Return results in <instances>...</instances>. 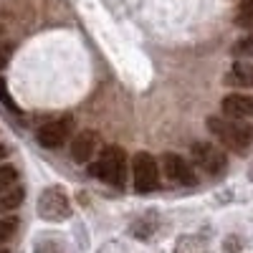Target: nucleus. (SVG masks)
Listing matches in <instances>:
<instances>
[{
    "mask_svg": "<svg viewBox=\"0 0 253 253\" xmlns=\"http://www.w3.org/2000/svg\"><path fill=\"white\" fill-rule=\"evenodd\" d=\"M132 182L137 193H152L160 182L157 162L150 152H137L132 160Z\"/></svg>",
    "mask_w": 253,
    "mask_h": 253,
    "instance_id": "4",
    "label": "nucleus"
},
{
    "mask_svg": "<svg viewBox=\"0 0 253 253\" xmlns=\"http://www.w3.org/2000/svg\"><path fill=\"white\" fill-rule=\"evenodd\" d=\"M71 126H74L71 117H61L56 122H48L46 126L38 129V142L43 144L46 150H58V147L66 144V139L71 137Z\"/></svg>",
    "mask_w": 253,
    "mask_h": 253,
    "instance_id": "6",
    "label": "nucleus"
},
{
    "mask_svg": "<svg viewBox=\"0 0 253 253\" xmlns=\"http://www.w3.org/2000/svg\"><path fill=\"white\" fill-rule=\"evenodd\" d=\"M23 187H13V190H5V193H0V213H10L15 210L20 203H23Z\"/></svg>",
    "mask_w": 253,
    "mask_h": 253,
    "instance_id": "11",
    "label": "nucleus"
},
{
    "mask_svg": "<svg viewBox=\"0 0 253 253\" xmlns=\"http://www.w3.org/2000/svg\"><path fill=\"white\" fill-rule=\"evenodd\" d=\"M5 63H8V48H5V46H0V71L5 69Z\"/></svg>",
    "mask_w": 253,
    "mask_h": 253,
    "instance_id": "18",
    "label": "nucleus"
},
{
    "mask_svg": "<svg viewBox=\"0 0 253 253\" xmlns=\"http://www.w3.org/2000/svg\"><path fill=\"white\" fill-rule=\"evenodd\" d=\"M15 228H18V223H15V220H10V218H0V246H3L5 241H10V238H13Z\"/></svg>",
    "mask_w": 253,
    "mask_h": 253,
    "instance_id": "14",
    "label": "nucleus"
},
{
    "mask_svg": "<svg viewBox=\"0 0 253 253\" xmlns=\"http://www.w3.org/2000/svg\"><path fill=\"white\" fill-rule=\"evenodd\" d=\"M36 253H61V248L51 241H43V243H38L36 246Z\"/></svg>",
    "mask_w": 253,
    "mask_h": 253,
    "instance_id": "17",
    "label": "nucleus"
},
{
    "mask_svg": "<svg viewBox=\"0 0 253 253\" xmlns=\"http://www.w3.org/2000/svg\"><path fill=\"white\" fill-rule=\"evenodd\" d=\"M99 157V134L86 129V132H79L71 139V160L84 165V162H94Z\"/></svg>",
    "mask_w": 253,
    "mask_h": 253,
    "instance_id": "7",
    "label": "nucleus"
},
{
    "mask_svg": "<svg viewBox=\"0 0 253 253\" xmlns=\"http://www.w3.org/2000/svg\"><path fill=\"white\" fill-rule=\"evenodd\" d=\"M0 253H5V251H3V248H0Z\"/></svg>",
    "mask_w": 253,
    "mask_h": 253,
    "instance_id": "22",
    "label": "nucleus"
},
{
    "mask_svg": "<svg viewBox=\"0 0 253 253\" xmlns=\"http://www.w3.org/2000/svg\"><path fill=\"white\" fill-rule=\"evenodd\" d=\"M193 160L198 162L200 170H205L208 175H220L228 165V157L220 147H215L213 142H195L193 150H190Z\"/></svg>",
    "mask_w": 253,
    "mask_h": 253,
    "instance_id": "5",
    "label": "nucleus"
},
{
    "mask_svg": "<svg viewBox=\"0 0 253 253\" xmlns=\"http://www.w3.org/2000/svg\"><path fill=\"white\" fill-rule=\"evenodd\" d=\"M0 33H3V26H0Z\"/></svg>",
    "mask_w": 253,
    "mask_h": 253,
    "instance_id": "21",
    "label": "nucleus"
},
{
    "mask_svg": "<svg viewBox=\"0 0 253 253\" xmlns=\"http://www.w3.org/2000/svg\"><path fill=\"white\" fill-rule=\"evenodd\" d=\"M38 215L43 220H51V223H61L71 215V203H69V195L66 190L58 187V185H51L46 187L38 198Z\"/></svg>",
    "mask_w": 253,
    "mask_h": 253,
    "instance_id": "3",
    "label": "nucleus"
},
{
    "mask_svg": "<svg viewBox=\"0 0 253 253\" xmlns=\"http://www.w3.org/2000/svg\"><path fill=\"white\" fill-rule=\"evenodd\" d=\"M205 126L230 150H246L253 144V124L233 117H208Z\"/></svg>",
    "mask_w": 253,
    "mask_h": 253,
    "instance_id": "1",
    "label": "nucleus"
},
{
    "mask_svg": "<svg viewBox=\"0 0 253 253\" xmlns=\"http://www.w3.org/2000/svg\"><path fill=\"white\" fill-rule=\"evenodd\" d=\"M162 167H165V175L170 177L177 185H195V175H193V167L190 162L175 152H167L162 155Z\"/></svg>",
    "mask_w": 253,
    "mask_h": 253,
    "instance_id": "8",
    "label": "nucleus"
},
{
    "mask_svg": "<svg viewBox=\"0 0 253 253\" xmlns=\"http://www.w3.org/2000/svg\"><path fill=\"white\" fill-rule=\"evenodd\" d=\"M220 109L225 117H233V119H246L253 117V96L246 94H228L220 104Z\"/></svg>",
    "mask_w": 253,
    "mask_h": 253,
    "instance_id": "9",
    "label": "nucleus"
},
{
    "mask_svg": "<svg viewBox=\"0 0 253 253\" xmlns=\"http://www.w3.org/2000/svg\"><path fill=\"white\" fill-rule=\"evenodd\" d=\"M236 56H253V33H248L246 38H241L238 43L233 46Z\"/></svg>",
    "mask_w": 253,
    "mask_h": 253,
    "instance_id": "16",
    "label": "nucleus"
},
{
    "mask_svg": "<svg viewBox=\"0 0 253 253\" xmlns=\"http://www.w3.org/2000/svg\"><path fill=\"white\" fill-rule=\"evenodd\" d=\"M5 155H8V147H5V144H0V160H3Z\"/></svg>",
    "mask_w": 253,
    "mask_h": 253,
    "instance_id": "19",
    "label": "nucleus"
},
{
    "mask_svg": "<svg viewBox=\"0 0 253 253\" xmlns=\"http://www.w3.org/2000/svg\"><path fill=\"white\" fill-rule=\"evenodd\" d=\"M251 180H253V167H251Z\"/></svg>",
    "mask_w": 253,
    "mask_h": 253,
    "instance_id": "20",
    "label": "nucleus"
},
{
    "mask_svg": "<svg viewBox=\"0 0 253 253\" xmlns=\"http://www.w3.org/2000/svg\"><path fill=\"white\" fill-rule=\"evenodd\" d=\"M225 84H233V86H253V63H236L233 71L225 76Z\"/></svg>",
    "mask_w": 253,
    "mask_h": 253,
    "instance_id": "10",
    "label": "nucleus"
},
{
    "mask_svg": "<svg viewBox=\"0 0 253 253\" xmlns=\"http://www.w3.org/2000/svg\"><path fill=\"white\" fill-rule=\"evenodd\" d=\"M18 182V170L10 165H3L0 167V193H5V190H13Z\"/></svg>",
    "mask_w": 253,
    "mask_h": 253,
    "instance_id": "13",
    "label": "nucleus"
},
{
    "mask_svg": "<svg viewBox=\"0 0 253 253\" xmlns=\"http://www.w3.org/2000/svg\"><path fill=\"white\" fill-rule=\"evenodd\" d=\"M89 175H96L104 182L122 187L126 182V152L122 147H107V150H101V155L94 162H89Z\"/></svg>",
    "mask_w": 253,
    "mask_h": 253,
    "instance_id": "2",
    "label": "nucleus"
},
{
    "mask_svg": "<svg viewBox=\"0 0 253 253\" xmlns=\"http://www.w3.org/2000/svg\"><path fill=\"white\" fill-rule=\"evenodd\" d=\"M0 101H3V104H5V109H10L13 114H23V112H20V107L13 101V96L8 94V86H5V81H3V79H0Z\"/></svg>",
    "mask_w": 253,
    "mask_h": 253,
    "instance_id": "15",
    "label": "nucleus"
},
{
    "mask_svg": "<svg viewBox=\"0 0 253 253\" xmlns=\"http://www.w3.org/2000/svg\"><path fill=\"white\" fill-rule=\"evenodd\" d=\"M236 26H241V28H253V0H243V3L238 5Z\"/></svg>",
    "mask_w": 253,
    "mask_h": 253,
    "instance_id": "12",
    "label": "nucleus"
}]
</instances>
